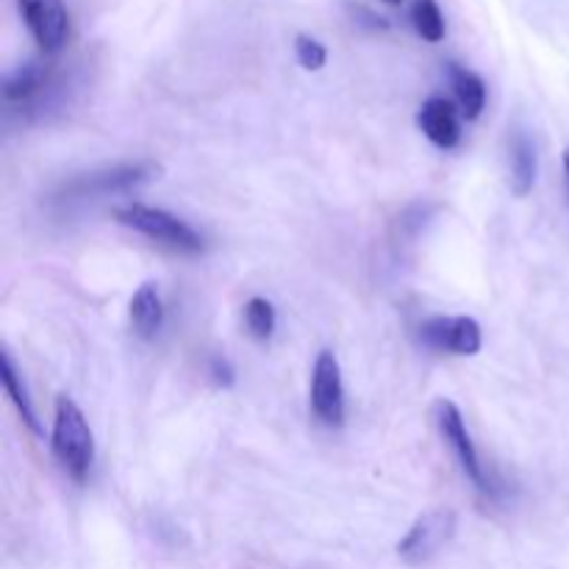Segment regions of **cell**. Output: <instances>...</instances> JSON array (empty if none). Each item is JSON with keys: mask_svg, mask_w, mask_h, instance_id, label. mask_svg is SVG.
Returning <instances> with one entry per match:
<instances>
[{"mask_svg": "<svg viewBox=\"0 0 569 569\" xmlns=\"http://www.w3.org/2000/svg\"><path fill=\"white\" fill-rule=\"evenodd\" d=\"M420 339L426 348L453 356H476L483 345L481 326L472 317H431L420 326Z\"/></svg>", "mask_w": 569, "mask_h": 569, "instance_id": "cell-8", "label": "cell"}, {"mask_svg": "<svg viewBox=\"0 0 569 569\" xmlns=\"http://www.w3.org/2000/svg\"><path fill=\"white\" fill-rule=\"evenodd\" d=\"M209 376H211V381H214V387L228 389L233 383V376H237V372H233L231 361L228 359H211Z\"/></svg>", "mask_w": 569, "mask_h": 569, "instance_id": "cell-18", "label": "cell"}, {"mask_svg": "<svg viewBox=\"0 0 569 569\" xmlns=\"http://www.w3.org/2000/svg\"><path fill=\"white\" fill-rule=\"evenodd\" d=\"M22 22L44 56H56L70 39V11L64 0H17Z\"/></svg>", "mask_w": 569, "mask_h": 569, "instance_id": "cell-6", "label": "cell"}, {"mask_svg": "<svg viewBox=\"0 0 569 569\" xmlns=\"http://www.w3.org/2000/svg\"><path fill=\"white\" fill-rule=\"evenodd\" d=\"M114 220L120 226L133 228V231L148 237L150 242L161 244V248L176 250V253L198 256L206 250L203 237L187 220H181V217L167 209H153V206L144 203H126L114 209Z\"/></svg>", "mask_w": 569, "mask_h": 569, "instance_id": "cell-2", "label": "cell"}, {"mask_svg": "<svg viewBox=\"0 0 569 569\" xmlns=\"http://www.w3.org/2000/svg\"><path fill=\"white\" fill-rule=\"evenodd\" d=\"M0 378H3L6 395H9V400L14 403L17 415L22 417V422L28 426V431L37 433V437H42V426H39V417H37V411H33L31 398H28L26 383H22V376L17 372L14 359H11V353L6 348H3V353H0Z\"/></svg>", "mask_w": 569, "mask_h": 569, "instance_id": "cell-13", "label": "cell"}, {"mask_svg": "<svg viewBox=\"0 0 569 569\" xmlns=\"http://www.w3.org/2000/svg\"><path fill=\"white\" fill-rule=\"evenodd\" d=\"M509 164H511V192L517 198H526L531 194L533 183H537L539 172V156L537 144L531 142L526 131H515L509 144Z\"/></svg>", "mask_w": 569, "mask_h": 569, "instance_id": "cell-10", "label": "cell"}, {"mask_svg": "<svg viewBox=\"0 0 569 569\" xmlns=\"http://www.w3.org/2000/svg\"><path fill=\"white\" fill-rule=\"evenodd\" d=\"M565 167H567V176H569V150L565 153Z\"/></svg>", "mask_w": 569, "mask_h": 569, "instance_id": "cell-20", "label": "cell"}, {"mask_svg": "<svg viewBox=\"0 0 569 569\" xmlns=\"http://www.w3.org/2000/svg\"><path fill=\"white\" fill-rule=\"evenodd\" d=\"M450 83H453L456 100L467 120H478L487 109V83L478 72L467 70L461 64H450Z\"/></svg>", "mask_w": 569, "mask_h": 569, "instance_id": "cell-12", "label": "cell"}, {"mask_svg": "<svg viewBox=\"0 0 569 569\" xmlns=\"http://www.w3.org/2000/svg\"><path fill=\"white\" fill-rule=\"evenodd\" d=\"M311 411L328 428H339L345 422L342 367L331 350H320L311 370Z\"/></svg>", "mask_w": 569, "mask_h": 569, "instance_id": "cell-7", "label": "cell"}, {"mask_svg": "<svg viewBox=\"0 0 569 569\" xmlns=\"http://www.w3.org/2000/svg\"><path fill=\"white\" fill-rule=\"evenodd\" d=\"M131 326L142 339H156L164 328V303L156 283H142L131 298Z\"/></svg>", "mask_w": 569, "mask_h": 569, "instance_id": "cell-11", "label": "cell"}, {"mask_svg": "<svg viewBox=\"0 0 569 569\" xmlns=\"http://www.w3.org/2000/svg\"><path fill=\"white\" fill-rule=\"evenodd\" d=\"M417 122H420L422 133H426L437 148L442 150L459 148L461 142L459 111H456V106L450 103L448 98H439V94L428 98L426 103H422L420 114H417Z\"/></svg>", "mask_w": 569, "mask_h": 569, "instance_id": "cell-9", "label": "cell"}, {"mask_svg": "<svg viewBox=\"0 0 569 569\" xmlns=\"http://www.w3.org/2000/svg\"><path fill=\"white\" fill-rule=\"evenodd\" d=\"M456 537V515L450 509H433L417 517L415 526L400 539L398 556L406 565H426L442 553Z\"/></svg>", "mask_w": 569, "mask_h": 569, "instance_id": "cell-4", "label": "cell"}, {"mask_svg": "<svg viewBox=\"0 0 569 569\" xmlns=\"http://www.w3.org/2000/svg\"><path fill=\"white\" fill-rule=\"evenodd\" d=\"M411 26H415V31L431 44L442 42L445 33H448L445 14L442 9H439L437 0H415V3H411Z\"/></svg>", "mask_w": 569, "mask_h": 569, "instance_id": "cell-15", "label": "cell"}, {"mask_svg": "<svg viewBox=\"0 0 569 569\" xmlns=\"http://www.w3.org/2000/svg\"><path fill=\"white\" fill-rule=\"evenodd\" d=\"M433 420H437L439 433H442L445 442L450 445V450H453L456 459H459L461 472L470 478L472 487L483 495H492L495 487L492 481H489L487 470H483L481 456H478L476 442H472L470 431H467L465 415L459 411V406L450 403V400H437V406H433Z\"/></svg>", "mask_w": 569, "mask_h": 569, "instance_id": "cell-3", "label": "cell"}, {"mask_svg": "<svg viewBox=\"0 0 569 569\" xmlns=\"http://www.w3.org/2000/svg\"><path fill=\"white\" fill-rule=\"evenodd\" d=\"M381 3H387V6H400V3H403V0H381Z\"/></svg>", "mask_w": 569, "mask_h": 569, "instance_id": "cell-19", "label": "cell"}, {"mask_svg": "<svg viewBox=\"0 0 569 569\" xmlns=\"http://www.w3.org/2000/svg\"><path fill=\"white\" fill-rule=\"evenodd\" d=\"M295 56H298L300 67L309 72L322 70L328 61L326 44L317 42L315 37H309V33H298V37H295Z\"/></svg>", "mask_w": 569, "mask_h": 569, "instance_id": "cell-17", "label": "cell"}, {"mask_svg": "<svg viewBox=\"0 0 569 569\" xmlns=\"http://www.w3.org/2000/svg\"><path fill=\"white\" fill-rule=\"evenodd\" d=\"M50 448L61 470L76 483H83L94 465V437L83 411L72 403L67 395L56 400L53 431H50Z\"/></svg>", "mask_w": 569, "mask_h": 569, "instance_id": "cell-1", "label": "cell"}, {"mask_svg": "<svg viewBox=\"0 0 569 569\" xmlns=\"http://www.w3.org/2000/svg\"><path fill=\"white\" fill-rule=\"evenodd\" d=\"M159 172V167L150 161H133V164H117L109 170L89 172V176L76 178L64 187V200H81V198H106V194L131 192V189L142 187L150 178Z\"/></svg>", "mask_w": 569, "mask_h": 569, "instance_id": "cell-5", "label": "cell"}, {"mask_svg": "<svg viewBox=\"0 0 569 569\" xmlns=\"http://www.w3.org/2000/svg\"><path fill=\"white\" fill-rule=\"evenodd\" d=\"M244 326H248V331L253 333V339L267 342V339L276 333V326H278L276 306H272L267 298H250L248 303H244Z\"/></svg>", "mask_w": 569, "mask_h": 569, "instance_id": "cell-16", "label": "cell"}, {"mask_svg": "<svg viewBox=\"0 0 569 569\" xmlns=\"http://www.w3.org/2000/svg\"><path fill=\"white\" fill-rule=\"evenodd\" d=\"M44 87H48V70L31 61V64H22L20 70L6 78L3 98L9 106H28L42 94Z\"/></svg>", "mask_w": 569, "mask_h": 569, "instance_id": "cell-14", "label": "cell"}]
</instances>
